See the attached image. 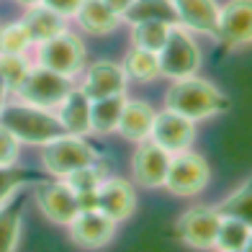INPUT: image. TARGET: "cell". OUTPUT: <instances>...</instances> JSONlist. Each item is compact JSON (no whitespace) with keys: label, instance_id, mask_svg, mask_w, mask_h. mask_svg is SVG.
I'll list each match as a JSON object with an SVG mask.
<instances>
[{"label":"cell","instance_id":"6da1fadb","mask_svg":"<svg viewBox=\"0 0 252 252\" xmlns=\"http://www.w3.org/2000/svg\"><path fill=\"white\" fill-rule=\"evenodd\" d=\"M165 108L175 111L190 121H206L229 111V98L209 80L198 75L173 80L165 93Z\"/></svg>","mask_w":252,"mask_h":252},{"label":"cell","instance_id":"7a4b0ae2","mask_svg":"<svg viewBox=\"0 0 252 252\" xmlns=\"http://www.w3.org/2000/svg\"><path fill=\"white\" fill-rule=\"evenodd\" d=\"M0 124L16 136L21 144H49L67 136L62 121L49 108H39L31 103H3L0 106Z\"/></svg>","mask_w":252,"mask_h":252},{"label":"cell","instance_id":"3957f363","mask_svg":"<svg viewBox=\"0 0 252 252\" xmlns=\"http://www.w3.org/2000/svg\"><path fill=\"white\" fill-rule=\"evenodd\" d=\"M157 60H159V75L167 77V80L193 77V75H198L201 64H203L198 41L183 26L170 29V36L165 41V47L157 52Z\"/></svg>","mask_w":252,"mask_h":252},{"label":"cell","instance_id":"277c9868","mask_svg":"<svg viewBox=\"0 0 252 252\" xmlns=\"http://www.w3.org/2000/svg\"><path fill=\"white\" fill-rule=\"evenodd\" d=\"M70 90H72V77H64L60 72H52L47 67L36 64L29 70L24 83L13 90V95L21 103H31V106L54 111L67 98Z\"/></svg>","mask_w":252,"mask_h":252},{"label":"cell","instance_id":"5b68a950","mask_svg":"<svg viewBox=\"0 0 252 252\" xmlns=\"http://www.w3.org/2000/svg\"><path fill=\"white\" fill-rule=\"evenodd\" d=\"M93 162H98V155L83 136L67 134L62 139H54L41 147V165L52 178H67L75 170Z\"/></svg>","mask_w":252,"mask_h":252},{"label":"cell","instance_id":"8992f818","mask_svg":"<svg viewBox=\"0 0 252 252\" xmlns=\"http://www.w3.org/2000/svg\"><path fill=\"white\" fill-rule=\"evenodd\" d=\"M39 64L64 77H75L85 70V44L70 31L57 33L54 39L39 44Z\"/></svg>","mask_w":252,"mask_h":252},{"label":"cell","instance_id":"52a82bcc","mask_svg":"<svg viewBox=\"0 0 252 252\" xmlns=\"http://www.w3.org/2000/svg\"><path fill=\"white\" fill-rule=\"evenodd\" d=\"M209 165L206 159L196 152H178L170 157V167H167V178H165V186L173 196H180V198H193L209 186Z\"/></svg>","mask_w":252,"mask_h":252},{"label":"cell","instance_id":"ba28073f","mask_svg":"<svg viewBox=\"0 0 252 252\" xmlns=\"http://www.w3.org/2000/svg\"><path fill=\"white\" fill-rule=\"evenodd\" d=\"M219 224H221L219 209L193 206L186 214H180V219L175 224V237L193 250H214L216 234H219Z\"/></svg>","mask_w":252,"mask_h":252},{"label":"cell","instance_id":"9c48e42d","mask_svg":"<svg viewBox=\"0 0 252 252\" xmlns=\"http://www.w3.org/2000/svg\"><path fill=\"white\" fill-rule=\"evenodd\" d=\"M226 52H237L252 44V0H229L219 8L216 36Z\"/></svg>","mask_w":252,"mask_h":252},{"label":"cell","instance_id":"30bf717a","mask_svg":"<svg viewBox=\"0 0 252 252\" xmlns=\"http://www.w3.org/2000/svg\"><path fill=\"white\" fill-rule=\"evenodd\" d=\"M150 139L155 144H159L170 155L186 152V150L193 147V139H196V121L180 116V113H175V111L162 108L155 116Z\"/></svg>","mask_w":252,"mask_h":252},{"label":"cell","instance_id":"8fae6325","mask_svg":"<svg viewBox=\"0 0 252 252\" xmlns=\"http://www.w3.org/2000/svg\"><path fill=\"white\" fill-rule=\"evenodd\" d=\"M33 198L39 203V211L54 224L70 226V221L80 214V201L77 193L60 178L57 183H41L33 190Z\"/></svg>","mask_w":252,"mask_h":252},{"label":"cell","instance_id":"7c38bea8","mask_svg":"<svg viewBox=\"0 0 252 252\" xmlns=\"http://www.w3.org/2000/svg\"><path fill=\"white\" fill-rule=\"evenodd\" d=\"M170 152H165L152 139L136 142V152L131 157V175L142 188H162L170 167Z\"/></svg>","mask_w":252,"mask_h":252},{"label":"cell","instance_id":"4fadbf2b","mask_svg":"<svg viewBox=\"0 0 252 252\" xmlns=\"http://www.w3.org/2000/svg\"><path fill=\"white\" fill-rule=\"evenodd\" d=\"M116 234V221L98 209H83L70 221V237L77 247L98 250L106 247Z\"/></svg>","mask_w":252,"mask_h":252},{"label":"cell","instance_id":"5bb4252c","mask_svg":"<svg viewBox=\"0 0 252 252\" xmlns=\"http://www.w3.org/2000/svg\"><path fill=\"white\" fill-rule=\"evenodd\" d=\"M126 85H129V75H126L124 64L103 60V62H93L85 70L80 90L90 100H98V98H111V95H126Z\"/></svg>","mask_w":252,"mask_h":252},{"label":"cell","instance_id":"9a60e30c","mask_svg":"<svg viewBox=\"0 0 252 252\" xmlns=\"http://www.w3.org/2000/svg\"><path fill=\"white\" fill-rule=\"evenodd\" d=\"M95 209L111 216L113 221H126L136 209V193L129 180L124 178H106L95 190Z\"/></svg>","mask_w":252,"mask_h":252},{"label":"cell","instance_id":"2e32d148","mask_svg":"<svg viewBox=\"0 0 252 252\" xmlns=\"http://www.w3.org/2000/svg\"><path fill=\"white\" fill-rule=\"evenodd\" d=\"M178 26L201 36H216L219 29V5L216 0H175Z\"/></svg>","mask_w":252,"mask_h":252},{"label":"cell","instance_id":"e0dca14e","mask_svg":"<svg viewBox=\"0 0 252 252\" xmlns=\"http://www.w3.org/2000/svg\"><path fill=\"white\" fill-rule=\"evenodd\" d=\"M157 111L144 100H126L121 119H119V134L129 142H144L152 134V124H155Z\"/></svg>","mask_w":252,"mask_h":252},{"label":"cell","instance_id":"ac0fdd59","mask_svg":"<svg viewBox=\"0 0 252 252\" xmlns=\"http://www.w3.org/2000/svg\"><path fill=\"white\" fill-rule=\"evenodd\" d=\"M57 119L62 121L64 131L72 136H85L90 134V98L83 93V90H70L67 98L54 108Z\"/></svg>","mask_w":252,"mask_h":252},{"label":"cell","instance_id":"d6986e66","mask_svg":"<svg viewBox=\"0 0 252 252\" xmlns=\"http://www.w3.org/2000/svg\"><path fill=\"white\" fill-rule=\"evenodd\" d=\"M72 18L85 33H93V36L116 31L121 24V16L113 8H108L103 0H83V5L77 8V13Z\"/></svg>","mask_w":252,"mask_h":252},{"label":"cell","instance_id":"ffe728a7","mask_svg":"<svg viewBox=\"0 0 252 252\" xmlns=\"http://www.w3.org/2000/svg\"><path fill=\"white\" fill-rule=\"evenodd\" d=\"M24 26L29 29L33 44H41V41L54 39L57 33L67 31V18L60 16L57 10H52V8L39 3V5L29 8V13L24 16Z\"/></svg>","mask_w":252,"mask_h":252},{"label":"cell","instance_id":"44dd1931","mask_svg":"<svg viewBox=\"0 0 252 252\" xmlns=\"http://www.w3.org/2000/svg\"><path fill=\"white\" fill-rule=\"evenodd\" d=\"M121 21L126 24H142V21H159V24L178 26V8L175 0H134L124 10Z\"/></svg>","mask_w":252,"mask_h":252},{"label":"cell","instance_id":"7402d4cb","mask_svg":"<svg viewBox=\"0 0 252 252\" xmlns=\"http://www.w3.org/2000/svg\"><path fill=\"white\" fill-rule=\"evenodd\" d=\"M126 95H111L90 100V134H111L119 129Z\"/></svg>","mask_w":252,"mask_h":252},{"label":"cell","instance_id":"603a6c76","mask_svg":"<svg viewBox=\"0 0 252 252\" xmlns=\"http://www.w3.org/2000/svg\"><path fill=\"white\" fill-rule=\"evenodd\" d=\"M252 234V226L234 216H221L219 234H216V252H242L247 239Z\"/></svg>","mask_w":252,"mask_h":252},{"label":"cell","instance_id":"cb8c5ba5","mask_svg":"<svg viewBox=\"0 0 252 252\" xmlns=\"http://www.w3.org/2000/svg\"><path fill=\"white\" fill-rule=\"evenodd\" d=\"M124 70L131 80H139V83H152V80L162 77L159 75L157 52H147V49H136V47H131V52L126 54Z\"/></svg>","mask_w":252,"mask_h":252},{"label":"cell","instance_id":"d4e9b609","mask_svg":"<svg viewBox=\"0 0 252 252\" xmlns=\"http://www.w3.org/2000/svg\"><path fill=\"white\" fill-rule=\"evenodd\" d=\"M170 24H159V21H142V24L131 26V47L147 49V52H159L165 47L170 36Z\"/></svg>","mask_w":252,"mask_h":252},{"label":"cell","instance_id":"484cf974","mask_svg":"<svg viewBox=\"0 0 252 252\" xmlns=\"http://www.w3.org/2000/svg\"><path fill=\"white\" fill-rule=\"evenodd\" d=\"M221 216H234V219H242L252 226V178L239 186L232 196H229L221 206H216Z\"/></svg>","mask_w":252,"mask_h":252},{"label":"cell","instance_id":"4316f807","mask_svg":"<svg viewBox=\"0 0 252 252\" xmlns=\"http://www.w3.org/2000/svg\"><path fill=\"white\" fill-rule=\"evenodd\" d=\"M67 186H70L77 196H90V193H95L100 188V183L106 180V173H103V167L98 162L88 165V167H80L75 173H70L67 178H62Z\"/></svg>","mask_w":252,"mask_h":252},{"label":"cell","instance_id":"83f0119b","mask_svg":"<svg viewBox=\"0 0 252 252\" xmlns=\"http://www.w3.org/2000/svg\"><path fill=\"white\" fill-rule=\"evenodd\" d=\"M31 33L24 26V21H16V24H8L0 29V54H26L31 49Z\"/></svg>","mask_w":252,"mask_h":252},{"label":"cell","instance_id":"f1b7e54d","mask_svg":"<svg viewBox=\"0 0 252 252\" xmlns=\"http://www.w3.org/2000/svg\"><path fill=\"white\" fill-rule=\"evenodd\" d=\"M29 70L31 64L26 60V54H0V80H3L5 90H10V93L24 83Z\"/></svg>","mask_w":252,"mask_h":252},{"label":"cell","instance_id":"f546056e","mask_svg":"<svg viewBox=\"0 0 252 252\" xmlns=\"http://www.w3.org/2000/svg\"><path fill=\"white\" fill-rule=\"evenodd\" d=\"M21 239V211L18 206L0 209V252H16Z\"/></svg>","mask_w":252,"mask_h":252},{"label":"cell","instance_id":"4dcf8cb0","mask_svg":"<svg viewBox=\"0 0 252 252\" xmlns=\"http://www.w3.org/2000/svg\"><path fill=\"white\" fill-rule=\"evenodd\" d=\"M21 155V142L0 124V170H10L18 162Z\"/></svg>","mask_w":252,"mask_h":252},{"label":"cell","instance_id":"1f68e13d","mask_svg":"<svg viewBox=\"0 0 252 252\" xmlns=\"http://www.w3.org/2000/svg\"><path fill=\"white\" fill-rule=\"evenodd\" d=\"M41 5L57 10V13L64 16V18H72L77 13V8L83 5V0H41Z\"/></svg>","mask_w":252,"mask_h":252},{"label":"cell","instance_id":"d6a6232c","mask_svg":"<svg viewBox=\"0 0 252 252\" xmlns=\"http://www.w3.org/2000/svg\"><path fill=\"white\" fill-rule=\"evenodd\" d=\"M18 188V178L8 175V170H0V209L5 206V201L16 193Z\"/></svg>","mask_w":252,"mask_h":252},{"label":"cell","instance_id":"836d02e7","mask_svg":"<svg viewBox=\"0 0 252 252\" xmlns=\"http://www.w3.org/2000/svg\"><path fill=\"white\" fill-rule=\"evenodd\" d=\"M103 3H106L108 8H113V10H116V13H119V16H124V10L129 8V5L134 3V0H103Z\"/></svg>","mask_w":252,"mask_h":252},{"label":"cell","instance_id":"e575fe53","mask_svg":"<svg viewBox=\"0 0 252 252\" xmlns=\"http://www.w3.org/2000/svg\"><path fill=\"white\" fill-rule=\"evenodd\" d=\"M16 3H21V5H26V8H33V5H39L41 0H16Z\"/></svg>","mask_w":252,"mask_h":252},{"label":"cell","instance_id":"d590c367","mask_svg":"<svg viewBox=\"0 0 252 252\" xmlns=\"http://www.w3.org/2000/svg\"><path fill=\"white\" fill-rule=\"evenodd\" d=\"M242 252H252V234H250V239H247V245H245Z\"/></svg>","mask_w":252,"mask_h":252}]
</instances>
